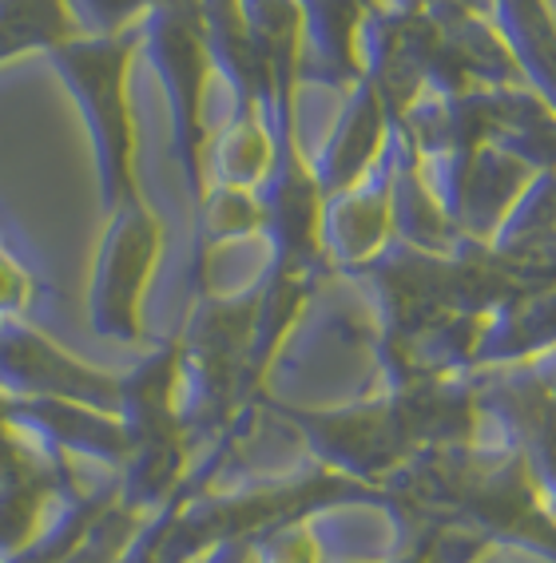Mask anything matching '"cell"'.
Here are the masks:
<instances>
[{
  "mask_svg": "<svg viewBox=\"0 0 556 563\" xmlns=\"http://www.w3.org/2000/svg\"><path fill=\"white\" fill-rule=\"evenodd\" d=\"M382 500L397 523H449L493 552L553 560V473L497 437L429 449L385 484Z\"/></svg>",
  "mask_w": 556,
  "mask_h": 563,
  "instance_id": "1",
  "label": "cell"
},
{
  "mask_svg": "<svg viewBox=\"0 0 556 563\" xmlns=\"http://www.w3.org/2000/svg\"><path fill=\"white\" fill-rule=\"evenodd\" d=\"M135 56H140V29L116 32V36L80 32L76 41L48 52V64L76 100L84 128H88L96 175H100L103 219L152 211L140 175V120H135L132 96Z\"/></svg>",
  "mask_w": 556,
  "mask_h": 563,
  "instance_id": "2",
  "label": "cell"
},
{
  "mask_svg": "<svg viewBox=\"0 0 556 563\" xmlns=\"http://www.w3.org/2000/svg\"><path fill=\"white\" fill-rule=\"evenodd\" d=\"M140 52L152 60L155 80L167 100L172 155L179 163L187 202L195 214L203 207L207 183H211L215 123L207 115V100L219 84L199 0H172V4L148 12L140 24Z\"/></svg>",
  "mask_w": 556,
  "mask_h": 563,
  "instance_id": "3",
  "label": "cell"
},
{
  "mask_svg": "<svg viewBox=\"0 0 556 563\" xmlns=\"http://www.w3.org/2000/svg\"><path fill=\"white\" fill-rule=\"evenodd\" d=\"M163 219L160 211L111 214L103 219L100 251L91 266L88 286V318L91 330L108 342L152 345V325H148V294L163 262Z\"/></svg>",
  "mask_w": 556,
  "mask_h": 563,
  "instance_id": "4",
  "label": "cell"
},
{
  "mask_svg": "<svg viewBox=\"0 0 556 563\" xmlns=\"http://www.w3.org/2000/svg\"><path fill=\"white\" fill-rule=\"evenodd\" d=\"M0 397L84 405L123 417L128 373H108L80 362L32 322H0Z\"/></svg>",
  "mask_w": 556,
  "mask_h": 563,
  "instance_id": "5",
  "label": "cell"
},
{
  "mask_svg": "<svg viewBox=\"0 0 556 563\" xmlns=\"http://www.w3.org/2000/svg\"><path fill=\"white\" fill-rule=\"evenodd\" d=\"M394 179H397V140L378 159V167L358 183L355 191L338 195L323 211V242L330 271L358 274L362 266L397 242L394 231Z\"/></svg>",
  "mask_w": 556,
  "mask_h": 563,
  "instance_id": "6",
  "label": "cell"
},
{
  "mask_svg": "<svg viewBox=\"0 0 556 563\" xmlns=\"http://www.w3.org/2000/svg\"><path fill=\"white\" fill-rule=\"evenodd\" d=\"M493 29L513 52L516 68L541 100L553 103V60H556V24L553 0H481Z\"/></svg>",
  "mask_w": 556,
  "mask_h": 563,
  "instance_id": "7",
  "label": "cell"
},
{
  "mask_svg": "<svg viewBox=\"0 0 556 563\" xmlns=\"http://www.w3.org/2000/svg\"><path fill=\"white\" fill-rule=\"evenodd\" d=\"M80 32L72 0H0V68L21 56H48Z\"/></svg>",
  "mask_w": 556,
  "mask_h": 563,
  "instance_id": "8",
  "label": "cell"
},
{
  "mask_svg": "<svg viewBox=\"0 0 556 563\" xmlns=\"http://www.w3.org/2000/svg\"><path fill=\"white\" fill-rule=\"evenodd\" d=\"M402 528V548L390 560L378 563H481L486 555H493L486 540L449 528V523L434 520H405ZM323 563H366V560H323Z\"/></svg>",
  "mask_w": 556,
  "mask_h": 563,
  "instance_id": "9",
  "label": "cell"
},
{
  "mask_svg": "<svg viewBox=\"0 0 556 563\" xmlns=\"http://www.w3.org/2000/svg\"><path fill=\"white\" fill-rule=\"evenodd\" d=\"M41 294V274L32 271L29 254L0 227V322H32Z\"/></svg>",
  "mask_w": 556,
  "mask_h": 563,
  "instance_id": "10",
  "label": "cell"
},
{
  "mask_svg": "<svg viewBox=\"0 0 556 563\" xmlns=\"http://www.w3.org/2000/svg\"><path fill=\"white\" fill-rule=\"evenodd\" d=\"M172 0H72L76 21L88 36H116V32L140 29L143 16Z\"/></svg>",
  "mask_w": 556,
  "mask_h": 563,
  "instance_id": "11",
  "label": "cell"
}]
</instances>
